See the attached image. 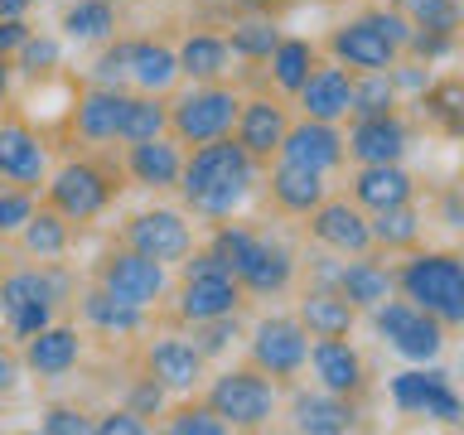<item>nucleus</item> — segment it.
I'll use <instances>...</instances> for the list:
<instances>
[{"label":"nucleus","mask_w":464,"mask_h":435,"mask_svg":"<svg viewBox=\"0 0 464 435\" xmlns=\"http://www.w3.org/2000/svg\"><path fill=\"white\" fill-rule=\"evenodd\" d=\"M252 184H256V160L227 136L203 140L194 160H184L179 169L188 208L203 218H232V208H242V198L252 194Z\"/></svg>","instance_id":"f257e3e1"},{"label":"nucleus","mask_w":464,"mask_h":435,"mask_svg":"<svg viewBox=\"0 0 464 435\" xmlns=\"http://www.w3.org/2000/svg\"><path fill=\"white\" fill-rule=\"evenodd\" d=\"M411 29L416 24L401 10H372L362 20H348L343 29H334V58L348 68H362V72H382L397 63Z\"/></svg>","instance_id":"f03ea898"},{"label":"nucleus","mask_w":464,"mask_h":435,"mask_svg":"<svg viewBox=\"0 0 464 435\" xmlns=\"http://www.w3.org/2000/svg\"><path fill=\"white\" fill-rule=\"evenodd\" d=\"M397 281L406 290V300H411L416 310L435 314L445 329L464 319V266H459V256H450V252H420V256H411L401 266Z\"/></svg>","instance_id":"7ed1b4c3"},{"label":"nucleus","mask_w":464,"mask_h":435,"mask_svg":"<svg viewBox=\"0 0 464 435\" xmlns=\"http://www.w3.org/2000/svg\"><path fill=\"white\" fill-rule=\"evenodd\" d=\"M68 290L63 276L53 271H14L0 281V310H5V324L14 339H29L44 324H53V304Z\"/></svg>","instance_id":"20e7f679"},{"label":"nucleus","mask_w":464,"mask_h":435,"mask_svg":"<svg viewBox=\"0 0 464 435\" xmlns=\"http://www.w3.org/2000/svg\"><path fill=\"white\" fill-rule=\"evenodd\" d=\"M377 334L392 343V353L411 358V362H430L445 348V324L426 310H416L411 300H382L377 304Z\"/></svg>","instance_id":"39448f33"},{"label":"nucleus","mask_w":464,"mask_h":435,"mask_svg":"<svg viewBox=\"0 0 464 435\" xmlns=\"http://www.w3.org/2000/svg\"><path fill=\"white\" fill-rule=\"evenodd\" d=\"M208 406L227 420V426L256 430V426H266L271 411H276V387H271L256 368H237V372H223V377L213 382Z\"/></svg>","instance_id":"423d86ee"},{"label":"nucleus","mask_w":464,"mask_h":435,"mask_svg":"<svg viewBox=\"0 0 464 435\" xmlns=\"http://www.w3.org/2000/svg\"><path fill=\"white\" fill-rule=\"evenodd\" d=\"M237 107H242L237 92H227V87H194L188 97L174 102L169 126L184 145H203V140L227 136L232 121H237Z\"/></svg>","instance_id":"0eeeda50"},{"label":"nucleus","mask_w":464,"mask_h":435,"mask_svg":"<svg viewBox=\"0 0 464 435\" xmlns=\"http://www.w3.org/2000/svg\"><path fill=\"white\" fill-rule=\"evenodd\" d=\"M392 401H397L406 416H435V420H445V426H459V416H464L459 392L450 387V372H440V368L397 372L392 377Z\"/></svg>","instance_id":"6e6552de"},{"label":"nucleus","mask_w":464,"mask_h":435,"mask_svg":"<svg viewBox=\"0 0 464 435\" xmlns=\"http://www.w3.org/2000/svg\"><path fill=\"white\" fill-rule=\"evenodd\" d=\"M310 358V334L300 319H261L252 334V362L256 372L271 377H295Z\"/></svg>","instance_id":"1a4fd4ad"},{"label":"nucleus","mask_w":464,"mask_h":435,"mask_svg":"<svg viewBox=\"0 0 464 435\" xmlns=\"http://www.w3.org/2000/svg\"><path fill=\"white\" fill-rule=\"evenodd\" d=\"M102 290L126 304H136L145 310L150 300L165 295V261L145 256V252H116L107 256V266H102Z\"/></svg>","instance_id":"9d476101"},{"label":"nucleus","mask_w":464,"mask_h":435,"mask_svg":"<svg viewBox=\"0 0 464 435\" xmlns=\"http://www.w3.org/2000/svg\"><path fill=\"white\" fill-rule=\"evenodd\" d=\"M49 194H53V208L68 218V223H87V218H97L102 208H107V198H111V184H107V174H102L97 165H63L53 174V184H49Z\"/></svg>","instance_id":"9b49d317"},{"label":"nucleus","mask_w":464,"mask_h":435,"mask_svg":"<svg viewBox=\"0 0 464 435\" xmlns=\"http://www.w3.org/2000/svg\"><path fill=\"white\" fill-rule=\"evenodd\" d=\"M310 232L329 246V252H343V256H358L372 246L368 218H362L348 198H319L310 208Z\"/></svg>","instance_id":"f8f14e48"},{"label":"nucleus","mask_w":464,"mask_h":435,"mask_svg":"<svg viewBox=\"0 0 464 435\" xmlns=\"http://www.w3.org/2000/svg\"><path fill=\"white\" fill-rule=\"evenodd\" d=\"M276 150H281V160H290V165L329 174L343 160V136L334 130V121H314V116H304L300 126H285V136H281Z\"/></svg>","instance_id":"ddd939ff"},{"label":"nucleus","mask_w":464,"mask_h":435,"mask_svg":"<svg viewBox=\"0 0 464 435\" xmlns=\"http://www.w3.org/2000/svg\"><path fill=\"white\" fill-rule=\"evenodd\" d=\"M126 242H130V252H145L155 261H179L194 246V232H188V223L174 208H155V213H140L126 227Z\"/></svg>","instance_id":"4468645a"},{"label":"nucleus","mask_w":464,"mask_h":435,"mask_svg":"<svg viewBox=\"0 0 464 435\" xmlns=\"http://www.w3.org/2000/svg\"><path fill=\"white\" fill-rule=\"evenodd\" d=\"M242 285L232 271H203V276H184V295H179V314L203 324V319H223L237 314Z\"/></svg>","instance_id":"2eb2a0df"},{"label":"nucleus","mask_w":464,"mask_h":435,"mask_svg":"<svg viewBox=\"0 0 464 435\" xmlns=\"http://www.w3.org/2000/svg\"><path fill=\"white\" fill-rule=\"evenodd\" d=\"M348 150H353L358 165H392V160L406 155V126L401 116H358L353 136L343 140Z\"/></svg>","instance_id":"dca6fc26"},{"label":"nucleus","mask_w":464,"mask_h":435,"mask_svg":"<svg viewBox=\"0 0 464 435\" xmlns=\"http://www.w3.org/2000/svg\"><path fill=\"white\" fill-rule=\"evenodd\" d=\"M44 169H49V155H44V140L29 130L24 121L0 126V179L10 184H39Z\"/></svg>","instance_id":"f3484780"},{"label":"nucleus","mask_w":464,"mask_h":435,"mask_svg":"<svg viewBox=\"0 0 464 435\" xmlns=\"http://www.w3.org/2000/svg\"><path fill=\"white\" fill-rule=\"evenodd\" d=\"M304 362H314V377H319L324 392L348 397V392L362 387V358H358V348L343 343V339H314Z\"/></svg>","instance_id":"a211bd4d"},{"label":"nucleus","mask_w":464,"mask_h":435,"mask_svg":"<svg viewBox=\"0 0 464 435\" xmlns=\"http://www.w3.org/2000/svg\"><path fill=\"white\" fill-rule=\"evenodd\" d=\"M237 145L252 160H266L276 145H281V136H285V111L276 107V102H266V97H256V102H242L237 107Z\"/></svg>","instance_id":"6ab92c4d"},{"label":"nucleus","mask_w":464,"mask_h":435,"mask_svg":"<svg viewBox=\"0 0 464 435\" xmlns=\"http://www.w3.org/2000/svg\"><path fill=\"white\" fill-rule=\"evenodd\" d=\"M290 276H295V256H290V246L271 242V237H256L252 256H246L242 271H237V285L256 290V295H276V290L290 285Z\"/></svg>","instance_id":"aec40b11"},{"label":"nucleus","mask_w":464,"mask_h":435,"mask_svg":"<svg viewBox=\"0 0 464 435\" xmlns=\"http://www.w3.org/2000/svg\"><path fill=\"white\" fill-rule=\"evenodd\" d=\"M300 107L304 116H314V121H339L348 116V97H353V78H348L343 68H314L310 78L300 82Z\"/></svg>","instance_id":"412c9836"},{"label":"nucleus","mask_w":464,"mask_h":435,"mask_svg":"<svg viewBox=\"0 0 464 435\" xmlns=\"http://www.w3.org/2000/svg\"><path fill=\"white\" fill-rule=\"evenodd\" d=\"M392 285H397V276H392L382 261H368L362 252H358V261L339 266V281H334V290H339L353 310H377L382 300H392Z\"/></svg>","instance_id":"4be33fe9"},{"label":"nucleus","mask_w":464,"mask_h":435,"mask_svg":"<svg viewBox=\"0 0 464 435\" xmlns=\"http://www.w3.org/2000/svg\"><path fill=\"white\" fill-rule=\"evenodd\" d=\"M411 188L416 179L401 169V160H392V165H362L358 179H353V198L362 208H397V203H411Z\"/></svg>","instance_id":"5701e85b"},{"label":"nucleus","mask_w":464,"mask_h":435,"mask_svg":"<svg viewBox=\"0 0 464 435\" xmlns=\"http://www.w3.org/2000/svg\"><path fill=\"white\" fill-rule=\"evenodd\" d=\"M145 368H150V377L165 392H184V387L198 382L203 353H198L194 343H184V339H160L150 353H145Z\"/></svg>","instance_id":"b1692460"},{"label":"nucleus","mask_w":464,"mask_h":435,"mask_svg":"<svg viewBox=\"0 0 464 435\" xmlns=\"http://www.w3.org/2000/svg\"><path fill=\"white\" fill-rule=\"evenodd\" d=\"M290 416H295V430H304V435L353 430V406H348L339 392H300L295 406H290Z\"/></svg>","instance_id":"393cba45"},{"label":"nucleus","mask_w":464,"mask_h":435,"mask_svg":"<svg viewBox=\"0 0 464 435\" xmlns=\"http://www.w3.org/2000/svg\"><path fill=\"white\" fill-rule=\"evenodd\" d=\"M300 324L310 339H343L353 329V304H348L334 285H314L300 300Z\"/></svg>","instance_id":"a878e982"},{"label":"nucleus","mask_w":464,"mask_h":435,"mask_svg":"<svg viewBox=\"0 0 464 435\" xmlns=\"http://www.w3.org/2000/svg\"><path fill=\"white\" fill-rule=\"evenodd\" d=\"M179 169H184V155H179V145H174V140L150 136V140L130 145V174H136V184H145V188H174V184H179Z\"/></svg>","instance_id":"bb28decb"},{"label":"nucleus","mask_w":464,"mask_h":435,"mask_svg":"<svg viewBox=\"0 0 464 435\" xmlns=\"http://www.w3.org/2000/svg\"><path fill=\"white\" fill-rule=\"evenodd\" d=\"M78 353H82L78 334H72V329H58V324H44L39 334H29L24 362H29L39 377H63L72 362H78Z\"/></svg>","instance_id":"cd10ccee"},{"label":"nucleus","mask_w":464,"mask_h":435,"mask_svg":"<svg viewBox=\"0 0 464 435\" xmlns=\"http://www.w3.org/2000/svg\"><path fill=\"white\" fill-rule=\"evenodd\" d=\"M126 92L121 87H92L82 102H78V130L87 140H116V126H121V111H126Z\"/></svg>","instance_id":"c85d7f7f"},{"label":"nucleus","mask_w":464,"mask_h":435,"mask_svg":"<svg viewBox=\"0 0 464 435\" xmlns=\"http://www.w3.org/2000/svg\"><path fill=\"white\" fill-rule=\"evenodd\" d=\"M179 78V58H174V49H165V44L155 39H136L130 44V82L140 87V92H165V87Z\"/></svg>","instance_id":"c756f323"},{"label":"nucleus","mask_w":464,"mask_h":435,"mask_svg":"<svg viewBox=\"0 0 464 435\" xmlns=\"http://www.w3.org/2000/svg\"><path fill=\"white\" fill-rule=\"evenodd\" d=\"M271 194H276V203H281L285 213H310L314 203L324 198V174L281 160V169L271 174Z\"/></svg>","instance_id":"7c9ffc66"},{"label":"nucleus","mask_w":464,"mask_h":435,"mask_svg":"<svg viewBox=\"0 0 464 435\" xmlns=\"http://www.w3.org/2000/svg\"><path fill=\"white\" fill-rule=\"evenodd\" d=\"M227 39H218V34H188L184 39V49L174 53L179 58V72H188L194 82H213V78H223L227 72Z\"/></svg>","instance_id":"2f4dec72"},{"label":"nucleus","mask_w":464,"mask_h":435,"mask_svg":"<svg viewBox=\"0 0 464 435\" xmlns=\"http://www.w3.org/2000/svg\"><path fill=\"white\" fill-rule=\"evenodd\" d=\"M271 58V78L281 92H300V82L314 72V44L310 39H276Z\"/></svg>","instance_id":"473e14b6"},{"label":"nucleus","mask_w":464,"mask_h":435,"mask_svg":"<svg viewBox=\"0 0 464 435\" xmlns=\"http://www.w3.org/2000/svg\"><path fill=\"white\" fill-rule=\"evenodd\" d=\"M63 29H68L72 44H97V39H107L111 29H116L111 0H72L68 14H63Z\"/></svg>","instance_id":"72a5a7b5"},{"label":"nucleus","mask_w":464,"mask_h":435,"mask_svg":"<svg viewBox=\"0 0 464 435\" xmlns=\"http://www.w3.org/2000/svg\"><path fill=\"white\" fill-rule=\"evenodd\" d=\"M82 314H87V324L102 329V334H136L140 329L136 304L116 300V295H107V290H92V295L82 300Z\"/></svg>","instance_id":"f704fd0d"},{"label":"nucleus","mask_w":464,"mask_h":435,"mask_svg":"<svg viewBox=\"0 0 464 435\" xmlns=\"http://www.w3.org/2000/svg\"><path fill=\"white\" fill-rule=\"evenodd\" d=\"M165 126H169V111L160 107V102L145 92V97H130L126 102V111H121V126H116V136L121 140H150V136H165Z\"/></svg>","instance_id":"c9c22d12"},{"label":"nucleus","mask_w":464,"mask_h":435,"mask_svg":"<svg viewBox=\"0 0 464 435\" xmlns=\"http://www.w3.org/2000/svg\"><path fill=\"white\" fill-rule=\"evenodd\" d=\"M24 246L34 256H63L68 252V218L58 213V208L29 213L24 218Z\"/></svg>","instance_id":"e433bc0d"},{"label":"nucleus","mask_w":464,"mask_h":435,"mask_svg":"<svg viewBox=\"0 0 464 435\" xmlns=\"http://www.w3.org/2000/svg\"><path fill=\"white\" fill-rule=\"evenodd\" d=\"M368 232H372V242H382V246H411L420 237V218L411 213V203H397V208H377L368 218Z\"/></svg>","instance_id":"4c0bfd02"},{"label":"nucleus","mask_w":464,"mask_h":435,"mask_svg":"<svg viewBox=\"0 0 464 435\" xmlns=\"http://www.w3.org/2000/svg\"><path fill=\"white\" fill-rule=\"evenodd\" d=\"M392 107H397V87H392L387 68L382 72H362V78L353 82V97H348V111L353 116H387Z\"/></svg>","instance_id":"58836bf2"},{"label":"nucleus","mask_w":464,"mask_h":435,"mask_svg":"<svg viewBox=\"0 0 464 435\" xmlns=\"http://www.w3.org/2000/svg\"><path fill=\"white\" fill-rule=\"evenodd\" d=\"M392 10H401L416 29H445V34H455V24H459V0H392Z\"/></svg>","instance_id":"ea45409f"},{"label":"nucleus","mask_w":464,"mask_h":435,"mask_svg":"<svg viewBox=\"0 0 464 435\" xmlns=\"http://www.w3.org/2000/svg\"><path fill=\"white\" fill-rule=\"evenodd\" d=\"M252 246H256V232H246V227H218V237H213L208 252L223 261L232 276H237V271H242V261L252 256Z\"/></svg>","instance_id":"a19ab883"},{"label":"nucleus","mask_w":464,"mask_h":435,"mask_svg":"<svg viewBox=\"0 0 464 435\" xmlns=\"http://www.w3.org/2000/svg\"><path fill=\"white\" fill-rule=\"evenodd\" d=\"M276 24H266V20H246L242 29H232V44L227 49L232 53H242V58H266L271 49H276Z\"/></svg>","instance_id":"79ce46f5"},{"label":"nucleus","mask_w":464,"mask_h":435,"mask_svg":"<svg viewBox=\"0 0 464 435\" xmlns=\"http://www.w3.org/2000/svg\"><path fill=\"white\" fill-rule=\"evenodd\" d=\"M169 430L174 435H223L227 430V420L213 411V406H188V411H179L169 420Z\"/></svg>","instance_id":"37998d69"},{"label":"nucleus","mask_w":464,"mask_h":435,"mask_svg":"<svg viewBox=\"0 0 464 435\" xmlns=\"http://www.w3.org/2000/svg\"><path fill=\"white\" fill-rule=\"evenodd\" d=\"M14 53H20V68H24V72H44V68H53V63H58V44H53V39H44V34H39V39H34V34H24Z\"/></svg>","instance_id":"c03bdc74"},{"label":"nucleus","mask_w":464,"mask_h":435,"mask_svg":"<svg viewBox=\"0 0 464 435\" xmlns=\"http://www.w3.org/2000/svg\"><path fill=\"white\" fill-rule=\"evenodd\" d=\"M97 82L102 87H121L126 78H130V44H116V49H107L97 58Z\"/></svg>","instance_id":"a18cd8bd"},{"label":"nucleus","mask_w":464,"mask_h":435,"mask_svg":"<svg viewBox=\"0 0 464 435\" xmlns=\"http://www.w3.org/2000/svg\"><path fill=\"white\" fill-rule=\"evenodd\" d=\"M237 339V324H232V314H223V319H203V339L194 343L198 353H223V348Z\"/></svg>","instance_id":"49530a36"},{"label":"nucleus","mask_w":464,"mask_h":435,"mask_svg":"<svg viewBox=\"0 0 464 435\" xmlns=\"http://www.w3.org/2000/svg\"><path fill=\"white\" fill-rule=\"evenodd\" d=\"M44 430H49V435H87V430H92V420H87L82 411H72V406H53V411L44 416Z\"/></svg>","instance_id":"de8ad7c7"},{"label":"nucleus","mask_w":464,"mask_h":435,"mask_svg":"<svg viewBox=\"0 0 464 435\" xmlns=\"http://www.w3.org/2000/svg\"><path fill=\"white\" fill-rule=\"evenodd\" d=\"M34 213V203H29V194H0V237L14 227H24V218Z\"/></svg>","instance_id":"09e8293b"},{"label":"nucleus","mask_w":464,"mask_h":435,"mask_svg":"<svg viewBox=\"0 0 464 435\" xmlns=\"http://www.w3.org/2000/svg\"><path fill=\"white\" fill-rule=\"evenodd\" d=\"M92 430H102V435H145L150 426L140 420V411H111V416H102Z\"/></svg>","instance_id":"8fccbe9b"},{"label":"nucleus","mask_w":464,"mask_h":435,"mask_svg":"<svg viewBox=\"0 0 464 435\" xmlns=\"http://www.w3.org/2000/svg\"><path fill=\"white\" fill-rule=\"evenodd\" d=\"M160 401H165V387L155 382V377H145V382L136 387V397H130V411H160Z\"/></svg>","instance_id":"3c124183"},{"label":"nucleus","mask_w":464,"mask_h":435,"mask_svg":"<svg viewBox=\"0 0 464 435\" xmlns=\"http://www.w3.org/2000/svg\"><path fill=\"white\" fill-rule=\"evenodd\" d=\"M24 34H29V29H24V20H0V58L20 49V39H24Z\"/></svg>","instance_id":"603ef678"},{"label":"nucleus","mask_w":464,"mask_h":435,"mask_svg":"<svg viewBox=\"0 0 464 435\" xmlns=\"http://www.w3.org/2000/svg\"><path fill=\"white\" fill-rule=\"evenodd\" d=\"M14 382H20V362H14L10 348H0V392H10Z\"/></svg>","instance_id":"864d4df0"},{"label":"nucleus","mask_w":464,"mask_h":435,"mask_svg":"<svg viewBox=\"0 0 464 435\" xmlns=\"http://www.w3.org/2000/svg\"><path fill=\"white\" fill-rule=\"evenodd\" d=\"M29 0H0V20H24Z\"/></svg>","instance_id":"5fc2aeb1"},{"label":"nucleus","mask_w":464,"mask_h":435,"mask_svg":"<svg viewBox=\"0 0 464 435\" xmlns=\"http://www.w3.org/2000/svg\"><path fill=\"white\" fill-rule=\"evenodd\" d=\"M445 218H450V227H459V198L455 194L445 198Z\"/></svg>","instance_id":"6e6d98bb"},{"label":"nucleus","mask_w":464,"mask_h":435,"mask_svg":"<svg viewBox=\"0 0 464 435\" xmlns=\"http://www.w3.org/2000/svg\"><path fill=\"white\" fill-rule=\"evenodd\" d=\"M5 87H10V68H5V58H0V97H5Z\"/></svg>","instance_id":"4d7b16f0"},{"label":"nucleus","mask_w":464,"mask_h":435,"mask_svg":"<svg viewBox=\"0 0 464 435\" xmlns=\"http://www.w3.org/2000/svg\"><path fill=\"white\" fill-rule=\"evenodd\" d=\"M242 5H266V0H242Z\"/></svg>","instance_id":"13d9d810"},{"label":"nucleus","mask_w":464,"mask_h":435,"mask_svg":"<svg viewBox=\"0 0 464 435\" xmlns=\"http://www.w3.org/2000/svg\"><path fill=\"white\" fill-rule=\"evenodd\" d=\"M111 5H121V0H111Z\"/></svg>","instance_id":"bf43d9fd"}]
</instances>
